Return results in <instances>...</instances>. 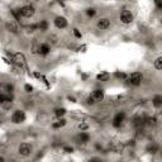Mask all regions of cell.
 <instances>
[{
    "mask_svg": "<svg viewBox=\"0 0 162 162\" xmlns=\"http://www.w3.org/2000/svg\"><path fill=\"white\" fill-rule=\"evenodd\" d=\"M24 89H25L27 93H32V91H33V88H32L30 85H25V86H24Z\"/></svg>",
    "mask_w": 162,
    "mask_h": 162,
    "instance_id": "cell-26",
    "label": "cell"
},
{
    "mask_svg": "<svg viewBox=\"0 0 162 162\" xmlns=\"http://www.w3.org/2000/svg\"><path fill=\"white\" fill-rule=\"evenodd\" d=\"M147 151L149 153H156V151H157V147L156 146H149V147L147 148Z\"/></svg>",
    "mask_w": 162,
    "mask_h": 162,
    "instance_id": "cell-23",
    "label": "cell"
},
{
    "mask_svg": "<svg viewBox=\"0 0 162 162\" xmlns=\"http://www.w3.org/2000/svg\"><path fill=\"white\" fill-rule=\"evenodd\" d=\"M38 28H39L41 30H43V32L47 30V28H48V23H47L46 20H42L41 23H39V25H38Z\"/></svg>",
    "mask_w": 162,
    "mask_h": 162,
    "instance_id": "cell-19",
    "label": "cell"
},
{
    "mask_svg": "<svg viewBox=\"0 0 162 162\" xmlns=\"http://www.w3.org/2000/svg\"><path fill=\"white\" fill-rule=\"evenodd\" d=\"M93 98L96 100V101H101L103 99H104V91L103 90H100V89H96V90H94L93 91Z\"/></svg>",
    "mask_w": 162,
    "mask_h": 162,
    "instance_id": "cell-9",
    "label": "cell"
},
{
    "mask_svg": "<svg viewBox=\"0 0 162 162\" xmlns=\"http://www.w3.org/2000/svg\"><path fill=\"white\" fill-rule=\"evenodd\" d=\"M55 25L57 27V28H66L67 27V20H66V18L65 17H57L56 19H55Z\"/></svg>",
    "mask_w": 162,
    "mask_h": 162,
    "instance_id": "cell-8",
    "label": "cell"
},
{
    "mask_svg": "<svg viewBox=\"0 0 162 162\" xmlns=\"http://www.w3.org/2000/svg\"><path fill=\"white\" fill-rule=\"evenodd\" d=\"M51 51V47L47 45V43H43V45H41L38 47V52L41 53V55H48Z\"/></svg>",
    "mask_w": 162,
    "mask_h": 162,
    "instance_id": "cell-10",
    "label": "cell"
},
{
    "mask_svg": "<svg viewBox=\"0 0 162 162\" xmlns=\"http://www.w3.org/2000/svg\"><path fill=\"white\" fill-rule=\"evenodd\" d=\"M155 4L157 9H162V0H155Z\"/></svg>",
    "mask_w": 162,
    "mask_h": 162,
    "instance_id": "cell-25",
    "label": "cell"
},
{
    "mask_svg": "<svg viewBox=\"0 0 162 162\" xmlns=\"http://www.w3.org/2000/svg\"><path fill=\"white\" fill-rule=\"evenodd\" d=\"M77 128L80 129L81 132H82V131H88V129H89V124H88V123H85V122H81V123H79Z\"/></svg>",
    "mask_w": 162,
    "mask_h": 162,
    "instance_id": "cell-18",
    "label": "cell"
},
{
    "mask_svg": "<svg viewBox=\"0 0 162 162\" xmlns=\"http://www.w3.org/2000/svg\"><path fill=\"white\" fill-rule=\"evenodd\" d=\"M153 65H155V68L162 70V56L158 57V58H156V61L153 62Z\"/></svg>",
    "mask_w": 162,
    "mask_h": 162,
    "instance_id": "cell-17",
    "label": "cell"
},
{
    "mask_svg": "<svg viewBox=\"0 0 162 162\" xmlns=\"http://www.w3.org/2000/svg\"><path fill=\"white\" fill-rule=\"evenodd\" d=\"M63 151H65L66 153H71L72 151H74V148H72V147H65V148H63Z\"/></svg>",
    "mask_w": 162,
    "mask_h": 162,
    "instance_id": "cell-28",
    "label": "cell"
},
{
    "mask_svg": "<svg viewBox=\"0 0 162 162\" xmlns=\"http://www.w3.org/2000/svg\"><path fill=\"white\" fill-rule=\"evenodd\" d=\"M14 61L17 62L18 65H23L24 61H25V57L22 55V53H15V55H14Z\"/></svg>",
    "mask_w": 162,
    "mask_h": 162,
    "instance_id": "cell-12",
    "label": "cell"
},
{
    "mask_svg": "<svg viewBox=\"0 0 162 162\" xmlns=\"http://www.w3.org/2000/svg\"><path fill=\"white\" fill-rule=\"evenodd\" d=\"M96 79H98L99 81H106L108 79H109V74L108 72H101V74H99L98 76H96Z\"/></svg>",
    "mask_w": 162,
    "mask_h": 162,
    "instance_id": "cell-16",
    "label": "cell"
},
{
    "mask_svg": "<svg viewBox=\"0 0 162 162\" xmlns=\"http://www.w3.org/2000/svg\"><path fill=\"white\" fill-rule=\"evenodd\" d=\"M19 12H20L22 17L30 18V17H33V15H34V8L32 7V5H25V7H23V8L19 9Z\"/></svg>",
    "mask_w": 162,
    "mask_h": 162,
    "instance_id": "cell-4",
    "label": "cell"
},
{
    "mask_svg": "<svg viewBox=\"0 0 162 162\" xmlns=\"http://www.w3.org/2000/svg\"><path fill=\"white\" fill-rule=\"evenodd\" d=\"M65 113H66V109H63V108H61V109H56L55 110V114L57 115V117H62Z\"/></svg>",
    "mask_w": 162,
    "mask_h": 162,
    "instance_id": "cell-20",
    "label": "cell"
},
{
    "mask_svg": "<svg viewBox=\"0 0 162 162\" xmlns=\"http://www.w3.org/2000/svg\"><path fill=\"white\" fill-rule=\"evenodd\" d=\"M109 27H110V20L108 18H103L98 22V28L100 30H105V29L109 28Z\"/></svg>",
    "mask_w": 162,
    "mask_h": 162,
    "instance_id": "cell-7",
    "label": "cell"
},
{
    "mask_svg": "<svg viewBox=\"0 0 162 162\" xmlns=\"http://www.w3.org/2000/svg\"><path fill=\"white\" fill-rule=\"evenodd\" d=\"M32 146L29 143H22L19 147H18V152L20 156H24V157H27V156H29L32 153Z\"/></svg>",
    "mask_w": 162,
    "mask_h": 162,
    "instance_id": "cell-3",
    "label": "cell"
},
{
    "mask_svg": "<svg viewBox=\"0 0 162 162\" xmlns=\"http://www.w3.org/2000/svg\"><path fill=\"white\" fill-rule=\"evenodd\" d=\"M142 79H143V76H142V74L141 72H133L131 76L128 77V84L129 85H133V86H137V85H139L141 84V81H142Z\"/></svg>",
    "mask_w": 162,
    "mask_h": 162,
    "instance_id": "cell-1",
    "label": "cell"
},
{
    "mask_svg": "<svg viewBox=\"0 0 162 162\" xmlns=\"http://www.w3.org/2000/svg\"><path fill=\"white\" fill-rule=\"evenodd\" d=\"M148 123L151 124V126H155V124H156V118H148Z\"/></svg>",
    "mask_w": 162,
    "mask_h": 162,
    "instance_id": "cell-27",
    "label": "cell"
},
{
    "mask_svg": "<svg viewBox=\"0 0 162 162\" xmlns=\"http://www.w3.org/2000/svg\"><path fill=\"white\" fill-rule=\"evenodd\" d=\"M86 13H88L89 17H94V15L96 14V12H95V9H94V8H89L88 10H86Z\"/></svg>",
    "mask_w": 162,
    "mask_h": 162,
    "instance_id": "cell-21",
    "label": "cell"
},
{
    "mask_svg": "<svg viewBox=\"0 0 162 162\" xmlns=\"http://www.w3.org/2000/svg\"><path fill=\"white\" fill-rule=\"evenodd\" d=\"M5 27H7V29L9 32H12V33H18V27L15 25L14 23H7V24H5Z\"/></svg>",
    "mask_w": 162,
    "mask_h": 162,
    "instance_id": "cell-13",
    "label": "cell"
},
{
    "mask_svg": "<svg viewBox=\"0 0 162 162\" xmlns=\"http://www.w3.org/2000/svg\"><path fill=\"white\" fill-rule=\"evenodd\" d=\"M124 118H126V114H124V113H118V114L114 117V119H113V126L117 127V128H119L122 126Z\"/></svg>",
    "mask_w": 162,
    "mask_h": 162,
    "instance_id": "cell-6",
    "label": "cell"
},
{
    "mask_svg": "<svg viewBox=\"0 0 162 162\" xmlns=\"http://www.w3.org/2000/svg\"><path fill=\"white\" fill-rule=\"evenodd\" d=\"M119 19L122 20V23H124V24H131L133 22V14L129 12V10H123V12L120 13Z\"/></svg>",
    "mask_w": 162,
    "mask_h": 162,
    "instance_id": "cell-5",
    "label": "cell"
},
{
    "mask_svg": "<svg viewBox=\"0 0 162 162\" xmlns=\"http://www.w3.org/2000/svg\"><path fill=\"white\" fill-rule=\"evenodd\" d=\"M115 77L118 79H127V74H124V72H115Z\"/></svg>",
    "mask_w": 162,
    "mask_h": 162,
    "instance_id": "cell-22",
    "label": "cell"
},
{
    "mask_svg": "<svg viewBox=\"0 0 162 162\" xmlns=\"http://www.w3.org/2000/svg\"><path fill=\"white\" fill-rule=\"evenodd\" d=\"M88 103H89V104H91V105H94L95 103H96V100L93 98V95H90L89 98H88Z\"/></svg>",
    "mask_w": 162,
    "mask_h": 162,
    "instance_id": "cell-24",
    "label": "cell"
},
{
    "mask_svg": "<svg viewBox=\"0 0 162 162\" xmlns=\"http://www.w3.org/2000/svg\"><path fill=\"white\" fill-rule=\"evenodd\" d=\"M89 139H90V136H89V134L86 133L85 131H82V132L79 134V141H80L81 143H88Z\"/></svg>",
    "mask_w": 162,
    "mask_h": 162,
    "instance_id": "cell-11",
    "label": "cell"
},
{
    "mask_svg": "<svg viewBox=\"0 0 162 162\" xmlns=\"http://www.w3.org/2000/svg\"><path fill=\"white\" fill-rule=\"evenodd\" d=\"M74 34H75V37H77V38H81V33L79 32V29H74Z\"/></svg>",
    "mask_w": 162,
    "mask_h": 162,
    "instance_id": "cell-29",
    "label": "cell"
},
{
    "mask_svg": "<svg viewBox=\"0 0 162 162\" xmlns=\"http://www.w3.org/2000/svg\"><path fill=\"white\" fill-rule=\"evenodd\" d=\"M65 124H66V120H65V119H60V120H57L56 123H53V124H52V127L55 128V129H58V128L63 127Z\"/></svg>",
    "mask_w": 162,
    "mask_h": 162,
    "instance_id": "cell-15",
    "label": "cell"
},
{
    "mask_svg": "<svg viewBox=\"0 0 162 162\" xmlns=\"http://www.w3.org/2000/svg\"><path fill=\"white\" fill-rule=\"evenodd\" d=\"M161 23H162V20H161Z\"/></svg>",
    "mask_w": 162,
    "mask_h": 162,
    "instance_id": "cell-30",
    "label": "cell"
},
{
    "mask_svg": "<svg viewBox=\"0 0 162 162\" xmlns=\"http://www.w3.org/2000/svg\"><path fill=\"white\" fill-rule=\"evenodd\" d=\"M25 120V114L24 111L22 110H15L13 114H12V122L14 124H19V123H23Z\"/></svg>",
    "mask_w": 162,
    "mask_h": 162,
    "instance_id": "cell-2",
    "label": "cell"
},
{
    "mask_svg": "<svg viewBox=\"0 0 162 162\" xmlns=\"http://www.w3.org/2000/svg\"><path fill=\"white\" fill-rule=\"evenodd\" d=\"M153 105L156 108H161L162 106V96H160V95L155 96L153 98Z\"/></svg>",
    "mask_w": 162,
    "mask_h": 162,
    "instance_id": "cell-14",
    "label": "cell"
}]
</instances>
